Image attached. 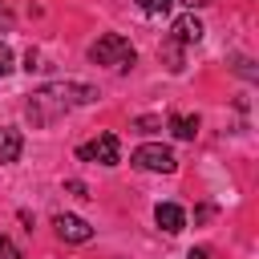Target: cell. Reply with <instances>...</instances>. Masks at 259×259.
Returning <instances> with one entry per match:
<instances>
[{
	"instance_id": "6",
	"label": "cell",
	"mask_w": 259,
	"mask_h": 259,
	"mask_svg": "<svg viewBox=\"0 0 259 259\" xmlns=\"http://www.w3.org/2000/svg\"><path fill=\"white\" fill-rule=\"evenodd\" d=\"M202 32H206V28H202V20H198L194 12L178 16V20H174V28H170V36H174L178 45H198V40H202Z\"/></svg>"
},
{
	"instance_id": "1",
	"label": "cell",
	"mask_w": 259,
	"mask_h": 259,
	"mask_svg": "<svg viewBox=\"0 0 259 259\" xmlns=\"http://www.w3.org/2000/svg\"><path fill=\"white\" fill-rule=\"evenodd\" d=\"M97 101V89L93 85H81V81H53V85H40L28 105H24V117L32 125H53L57 117L73 113L77 105H93Z\"/></svg>"
},
{
	"instance_id": "17",
	"label": "cell",
	"mask_w": 259,
	"mask_h": 259,
	"mask_svg": "<svg viewBox=\"0 0 259 259\" xmlns=\"http://www.w3.org/2000/svg\"><path fill=\"white\" fill-rule=\"evenodd\" d=\"M186 259H210V255H206V251H202V247H198V251H190V255H186Z\"/></svg>"
},
{
	"instance_id": "15",
	"label": "cell",
	"mask_w": 259,
	"mask_h": 259,
	"mask_svg": "<svg viewBox=\"0 0 259 259\" xmlns=\"http://www.w3.org/2000/svg\"><path fill=\"white\" fill-rule=\"evenodd\" d=\"M65 190H69V194H77V198H89L85 182H77V178H69V182H65Z\"/></svg>"
},
{
	"instance_id": "13",
	"label": "cell",
	"mask_w": 259,
	"mask_h": 259,
	"mask_svg": "<svg viewBox=\"0 0 259 259\" xmlns=\"http://www.w3.org/2000/svg\"><path fill=\"white\" fill-rule=\"evenodd\" d=\"M8 73H12V49L0 40V77H8Z\"/></svg>"
},
{
	"instance_id": "7",
	"label": "cell",
	"mask_w": 259,
	"mask_h": 259,
	"mask_svg": "<svg viewBox=\"0 0 259 259\" xmlns=\"http://www.w3.org/2000/svg\"><path fill=\"white\" fill-rule=\"evenodd\" d=\"M154 223H158L166 235H178V231L186 227V214H182V206H174V202H158V210H154Z\"/></svg>"
},
{
	"instance_id": "11",
	"label": "cell",
	"mask_w": 259,
	"mask_h": 259,
	"mask_svg": "<svg viewBox=\"0 0 259 259\" xmlns=\"http://www.w3.org/2000/svg\"><path fill=\"white\" fill-rule=\"evenodd\" d=\"M170 4H174V0H138V8H142L146 16H166Z\"/></svg>"
},
{
	"instance_id": "8",
	"label": "cell",
	"mask_w": 259,
	"mask_h": 259,
	"mask_svg": "<svg viewBox=\"0 0 259 259\" xmlns=\"http://www.w3.org/2000/svg\"><path fill=\"white\" fill-rule=\"evenodd\" d=\"M20 150H24V138H20V130L4 125V130H0V166L16 162V158H20Z\"/></svg>"
},
{
	"instance_id": "9",
	"label": "cell",
	"mask_w": 259,
	"mask_h": 259,
	"mask_svg": "<svg viewBox=\"0 0 259 259\" xmlns=\"http://www.w3.org/2000/svg\"><path fill=\"white\" fill-rule=\"evenodd\" d=\"M170 134L182 138V142H190V138L198 134V117H190V113H170Z\"/></svg>"
},
{
	"instance_id": "2",
	"label": "cell",
	"mask_w": 259,
	"mask_h": 259,
	"mask_svg": "<svg viewBox=\"0 0 259 259\" xmlns=\"http://www.w3.org/2000/svg\"><path fill=\"white\" fill-rule=\"evenodd\" d=\"M89 61L93 65H109V69H130L134 65V45L117 32H105L101 40L89 45Z\"/></svg>"
},
{
	"instance_id": "16",
	"label": "cell",
	"mask_w": 259,
	"mask_h": 259,
	"mask_svg": "<svg viewBox=\"0 0 259 259\" xmlns=\"http://www.w3.org/2000/svg\"><path fill=\"white\" fill-rule=\"evenodd\" d=\"M182 4H186V8L194 12V8H202V4H210V0H182Z\"/></svg>"
},
{
	"instance_id": "12",
	"label": "cell",
	"mask_w": 259,
	"mask_h": 259,
	"mask_svg": "<svg viewBox=\"0 0 259 259\" xmlns=\"http://www.w3.org/2000/svg\"><path fill=\"white\" fill-rule=\"evenodd\" d=\"M0 259H20V247H16L8 235H0Z\"/></svg>"
},
{
	"instance_id": "10",
	"label": "cell",
	"mask_w": 259,
	"mask_h": 259,
	"mask_svg": "<svg viewBox=\"0 0 259 259\" xmlns=\"http://www.w3.org/2000/svg\"><path fill=\"white\" fill-rule=\"evenodd\" d=\"M158 57L166 61V69H170V73H182V45H178L174 36H170V40L158 49Z\"/></svg>"
},
{
	"instance_id": "5",
	"label": "cell",
	"mask_w": 259,
	"mask_h": 259,
	"mask_svg": "<svg viewBox=\"0 0 259 259\" xmlns=\"http://www.w3.org/2000/svg\"><path fill=\"white\" fill-rule=\"evenodd\" d=\"M53 227H57V235H61L65 243H89V239H93V227H89L85 219H77V214H57Z\"/></svg>"
},
{
	"instance_id": "3",
	"label": "cell",
	"mask_w": 259,
	"mask_h": 259,
	"mask_svg": "<svg viewBox=\"0 0 259 259\" xmlns=\"http://www.w3.org/2000/svg\"><path fill=\"white\" fill-rule=\"evenodd\" d=\"M77 158H85V162H101V166H117L121 146H117V138H113V134H97L93 142L77 146Z\"/></svg>"
},
{
	"instance_id": "4",
	"label": "cell",
	"mask_w": 259,
	"mask_h": 259,
	"mask_svg": "<svg viewBox=\"0 0 259 259\" xmlns=\"http://www.w3.org/2000/svg\"><path fill=\"white\" fill-rule=\"evenodd\" d=\"M134 166H138V170H154V174H170L178 162H174V154H170L166 146L146 142V146H138V150H134Z\"/></svg>"
},
{
	"instance_id": "14",
	"label": "cell",
	"mask_w": 259,
	"mask_h": 259,
	"mask_svg": "<svg viewBox=\"0 0 259 259\" xmlns=\"http://www.w3.org/2000/svg\"><path fill=\"white\" fill-rule=\"evenodd\" d=\"M134 125H138V130H142V134H154V130H158V125H162V121H158V117H138V121H134Z\"/></svg>"
}]
</instances>
